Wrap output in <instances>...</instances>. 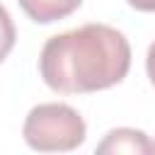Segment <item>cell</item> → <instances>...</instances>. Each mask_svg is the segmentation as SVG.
<instances>
[{
  "mask_svg": "<svg viewBox=\"0 0 155 155\" xmlns=\"http://www.w3.org/2000/svg\"><path fill=\"white\" fill-rule=\"evenodd\" d=\"M131 68L128 39L109 24H85L51 36L39 56L44 82L61 94L119 85Z\"/></svg>",
  "mask_w": 155,
  "mask_h": 155,
  "instance_id": "1",
  "label": "cell"
},
{
  "mask_svg": "<svg viewBox=\"0 0 155 155\" xmlns=\"http://www.w3.org/2000/svg\"><path fill=\"white\" fill-rule=\"evenodd\" d=\"M22 136L29 148L41 153H65L82 145L87 136V126L82 116L61 102H48L34 107L27 119Z\"/></svg>",
  "mask_w": 155,
  "mask_h": 155,
  "instance_id": "2",
  "label": "cell"
},
{
  "mask_svg": "<svg viewBox=\"0 0 155 155\" xmlns=\"http://www.w3.org/2000/svg\"><path fill=\"white\" fill-rule=\"evenodd\" d=\"M97 153L107 155H145L153 153V143L143 131L136 128H114L104 136V140L97 145Z\"/></svg>",
  "mask_w": 155,
  "mask_h": 155,
  "instance_id": "3",
  "label": "cell"
},
{
  "mask_svg": "<svg viewBox=\"0 0 155 155\" xmlns=\"http://www.w3.org/2000/svg\"><path fill=\"white\" fill-rule=\"evenodd\" d=\"M17 2L27 12V17L34 19L36 24H51L56 19L73 15L82 0H17Z\"/></svg>",
  "mask_w": 155,
  "mask_h": 155,
  "instance_id": "4",
  "label": "cell"
},
{
  "mask_svg": "<svg viewBox=\"0 0 155 155\" xmlns=\"http://www.w3.org/2000/svg\"><path fill=\"white\" fill-rule=\"evenodd\" d=\"M15 39H17V31H15L12 17H10V12L0 5V63H2V61L7 58V53L12 51Z\"/></svg>",
  "mask_w": 155,
  "mask_h": 155,
  "instance_id": "5",
  "label": "cell"
},
{
  "mask_svg": "<svg viewBox=\"0 0 155 155\" xmlns=\"http://www.w3.org/2000/svg\"><path fill=\"white\" fill-rule=\"evenodd\" d=\"M145 70H148L150 82L155 85V41H153L150 48H148V56H145Z\"/></svg>",
  "mask_w": 155,
  "mask_h": 155,
  "instance_id": "6",
  "label": "cell"
},
{
  "mask_svg": "<svg viewBox=\"0 0 155 155\" xmlns=\"http://www.w3.org/2000/svg\"><path fill=\"white\" fill-rule=\"evenodd\" d=\"M126 2L140 12H155V0H126Z\"/></svg>",
  "mask_w": 155,
  "mask_h": 155,
  "instance_id": "7",
  "label": "cell"
},
{
  "mask_svg": "<svg viewBox=\"0 0 155 155\" xmlns=\"http://www.w3.org/2000/svg\"><path fill=\"white\" fill-rule=\"evenodd\" d=\"M153 153H155V143H153Z\"/></svg>",
  "mask_w": 155,
  "mask_h": 155,
  "instance_id": "8",
  "label": "cell"
}]
</instances>
